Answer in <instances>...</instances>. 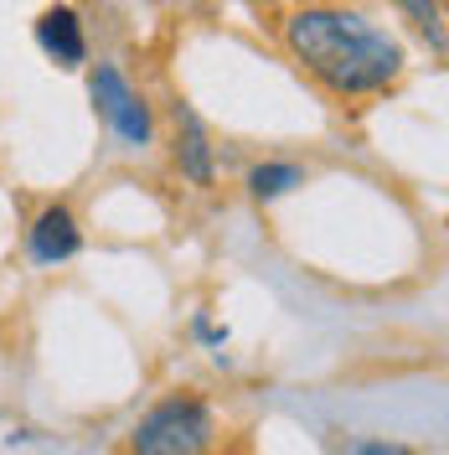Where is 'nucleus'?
<instances>
[{"instance_id": "obj_3", "label": "nucleus", "mask_w": 449, "mask_h": 455, "mask_svg": "<svg viewBox=\"0 0 449 455\" xmlns=\"http://www.w3.org/2000/svg\"><path fill=\"white\" fill-rule=\"evenodd\" d=\"M88 99H93V114L109 124V135L130 150H145L155 140V114L145 104V93L114 62H93L88 68Z\"/></svg>"}, {"instance_id": "obj_11", "label": "nucleus", "mask_w": 449, "mask_h": 455, "mask_svg": "<svg viewBox=\"0 0 449 455\" xmlns=\"http://www.w3.org/2000/svg\"><path fill=\"white\" fill-rule=\"evenodd\" d=\"M248 5H258V11H264V5H280V0H248Z\"/></svg>"}, {"instance_id": "obj_1", "label": "nucleus", "mask_w": 449, "mask_h": 455, "mask_svg": "<svg viewBox=\"0 0 449 455\" xmlns=\"http://www.w3.org/2000/svg\"><path fill=\"white\" fill-rule=\"evenodd\" d=\"M284 52L336 99H372L403 78L408 57L393 31L346 5H305L284 21Z\"/></svg>"}, {"instance_id": "obj_8", "label": "nucleus", "mask_w": 449, "mask_h": 455, "mask_svg": "<svg viewBox=\"0 0 449 455\" xmlns=\"http://www.w3.org/2000/svg\"><path fill=\"white\" fill-rule=\"evenodd\" d=\"M398 16L408 21V27L419 31L423 42H429V52L445 57L449 52V31H445V5L439 0H388Z\"/></svg>"}, {"instance_id": "obj_9", "label": "nucleus", "mask_w": 449, "mask_h": 455, "mask_svg": "<svg viewBox=\"0 0 449 455\" xmlns=\"http://www.w3.org/2000/svg\"><path fill=\"white\" fill-rule=\"evenodd\" d=\"M341 451L346 455H414L403 440H346Z\"/></svg>"}, {"instance_id": "obj_2", "label": "nucleus", "mask_w": 449, "mask_h": 455, "mask_svg": "<svg viewBox=\"0 0 449 455\" xmlns=\"http://www.w3.org/2000/svg\"><path fill=\"white\" fill-rule=\"evenodd\" d=\"M217 440L212 403L201 394H170L155 409H145L140 425L130 429V451L135 455H201Z\"/></svg>"}, {"instance_id": "obj_5", "label": "nucleus", "mask_w": 449, "mask_h": 455, "mask_svg": "<svg viewBox=\"0 0 449 455\" xmlns=\"http://www.w3.org/2000/svg\"><path fill=\"white\" fill-rule=\"evenodd\" d=\"M31 36H36L42 57H47L52 68H62V73H78V68L88 62V31H83V16H78V11H73L67 0L47 5V11L36 16Z\"/></svg>"}, {"instance_id": "obj_4", "label": "nucleus", "mask_w": 449, "mask_h": 455, "mask_svg": "<svg viewBox=\"0 0 449 455\" xmlns=\"http://www.w3.org/2000/svg\"><path fill=\"white\" fill-rule=\"evenodd\" d=\"M170 156H176V171L192 181V187H212L217 181V150H212V135L201 124V114L192 104H170Z\"/></svg>"}, {"instance_id": "obj_7", "label": "nucleus", "mask_w": 449, "mask_h": 455, "mask_svg": "<svg viewBox=\"0 0 449 455\" xmlns=\"http://www.w3.org/2000/svg\"><path fill=\"white\" fill-rule=\"evenodd\" d=\"M243 187H248L253 202H280L284 192L305 187V166H295V161H258V166L243 176Z\"/></svg>"}, {"instance_id": "obj_6", "label": "nucleus", "mask_w": 449, "mask_h": 455, "mask_svg": "<svg viewBox=\"0 0 449 455\" xmlns=\"http://www.w3.org/2000/svg\"><path fill=\"white\" fill-rule=\"evenodd\" d=\"M78 249H83V228H78V218H73V207H67V202H47V207L31 218V228H27L31 264L57 269V264L78 259Z\"/></svg>"}, {"instance_id": "obj_10", "label": "nucleus", "mask_w": 449, "mask_h": 455, "mask_svg": "<svg viewBox=\"0 0 449 455\" xmlns=\"http://www.w3.org/2000/svg\"><path fill=\"white\" fill-rule=\"evenodd\" d=\"M192 331H197V341H201V347H217V352H223V341H227V326H212L207 315H197V321H192Z\"/></svg>"}]
</instances>
